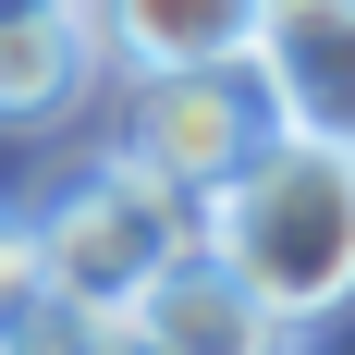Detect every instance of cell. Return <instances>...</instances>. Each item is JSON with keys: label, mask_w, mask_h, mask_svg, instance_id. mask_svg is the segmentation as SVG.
Here are the masks:
<instances>
[{"label": "cell", "mask_w": 355, "mask_h": 355, "mask_svg": "<svg viewBox=\"0 0 355 355\" xmlns=\"http://www.w3.org/2000/svg\"><path fill=\"white\" fill-rule=\"evenodd\" d=\"M196 245L270 306L282 331H319L355 306V135H270L245 172L196 209Z\"/></svg>", "instance_id": "cell-1"}, {"label": "cell", "mask_w": 355, "mask_h": 355, "mask_svg": "<svg viewBox=\"0 0 355 355\" xmlns=\"http://www.w3.org/2000/svg\"><path fill=\"white\" fill-rule=\"evenodd\" d=\"M196 245V196H172V184H147L135 159H86V172L49 184V209L25 220V270L37 294H73V306H135L172 257Z\"/></svg>", "instance_id": "cell-2"}, {"label": "cell", "mask_w": 355, "mask_h": 355, "mask_svg": "<svg viewBox=\"0 0 355 355\" xmlns=\"http://www.w3.org/2000/svg\"><path fill=\"white\" fill-rule=\"evenodd\" d=\"M270 135H282V98L257 86V62H196V73H123L110 159H135L147 184H172V196L209 209Z\"/></svg>", "instance_id": "cell-3"}, {"label": "cell", "mask_w": 355, "mask_h": 355, "mask_svg": "<svg viewBox=\"0 0 355 355\" xmlns=\"http://www.w3.org/2000/svg\"><path fill=\"white\" fill-rule=\"evenodd\" d=\"M245 62L294 135H355V0H257Z\"/></svg>", "instance_id": "cell-4"}, {"label": "cell", "mask_w": 355, "mask_h": 355, "mask_svg": "<svg viewBox=\"0 0 355 355\" xmlns=\"http://www.w3.org/2000/svg\"><path fill=\"white\" fill-rule=\"evenodd\" d=\"M123 319H135V355H294V331L270 319V306H257L209 245H184L172 270L123 306Z\"/></svg>", "instance_id": "cell-5"}, {"label": "cell", "mask_w": 355, "mask_h": 355, "mask_svg": "<svg viewBox=\"0 0 355 355\" xmlns=\"http://www.w3.org/2000/svg\"><path fill=\"white\" fill-rule=\"evenodd\" d=\"M86 37L110 73H196L257 49V0H86Z\"/></svg>", "instance_id": "cell-6"}, {"label": "cell", "mask_w": 355, "mask_h": 355, "mask_svg": "<svg viewBox=\"0 0 355 355\" xmlns=\"http://www.w3.org/2000/svg\"><path fill=\"white\" fill-rule=\"evenodd\" d=\"M86 98H98L86 0H73V12H0V123L37 135V123H73Z\"/></svg>", "instance_id": "cell-7"}, {"label": "cell", "mask_w": 355, "mask_h": 355, "mask_svg": "<svg viewBox=\"0 0 355 355\" xmlns=\"http://www.w3.org/2000/svg\"><path fill=\"white\" fill-rule=\"evenodd\" d=\"M0 355H135V319L123 306H73V294H37L0 319Z\"/></svg>", "instance_id": "cell-8"}, {"label": "cell", "mask_w": 355, "mask_h": 355, "mask_svg": "<svg viewBox=\"0 0 355 355\" xmlns=\"http://www.w3.org/2000/svg\"><path fill=\"white\" fill-rule=\"evenodd\" d=\"M25 282H37V270H25V220H0V319L25 306Z\"/></svg>", "instance_id": "cell-9"}, {"label": "cell", "mask_w": 355, "mask_h": 355, "mask_svg": "<svg viewBox=\"0 0 355 355\" xmlns=\"http://www.w3.org/2000/svg\"><path fill=\"white\" fill-rule=\"evenodd\" d=\"M0 12H73V0H0Z\"/></svg>", "instance_id": "cell-10"}]
</instances>
